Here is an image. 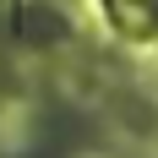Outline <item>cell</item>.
<instances>
[{"label":"cell","mask_w":158,"mask_h":158,"mask_svg":"<svg viewBox=\"0 0 158 158\" xmlns=\"http://www.w3.org/2000/svg\"><path fill=\"white\" fill-rule=\"evenodd\" d=\"M16 38L49 44V38H65V22L49 11V6H16Z\"/></svg>","instance_id":"6da1fadb"},{"label":"cell","mask_w":158,"mask_h":158,"mask_svg":"<svg viewBox=\"0 0 158 158\" xmlns=\"http://www.w3.org/2000/svg\"><path fill=\"white\" fill-rule=\"evenodd\" d=\"M33 158H55V153H33Z\"/></svg>","instance_id":"7a4b0ae2"}]
</instances>
